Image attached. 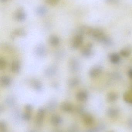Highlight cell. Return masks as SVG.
Segmentation results:
<instances>
[{
	"mask_svg": "<svg viewBox=\"0 0 132 132\" xmlns=\"http://www.w3.org/2000/svg\"><path fill=\"white\" fill-rule=\"evenodd\" d=\"M26 15L22 8H19L14 14V18L16 21L22 22L25 20Z\"/></svg>",
	"mask_w": 132,
	"mask_h": 132,
	"instance_id": "2",
	"label": "cell"
},
{
	"mask_svg": "<svg viewBox=\"0 0 132 132\" xmlns=\"http://www.w3.org/2000/svg\"><path fill=\"white\" fill-rule=\"evenodd\" d=\"M49 40L50 44L53 46H57L59 43V39L56 36L52 35L50 36Z\"/></svg>",
	"mask_w": 132,
	"mask_h": 132,
	"instance_id": "16",
	"label": "cell"
},
{
	"mask_svg": "<svg viewBox=\"0 0 132 132\" xmlns=\"http://www.w3.org/2000/svg\"><path fill=\"white\" fill-rule=\"evenodd\" d=\"M56 132H62L60 131H56Z\"/></svg>",
	"mask_w": 132,
	"mask_h": 132,
	"instance_id": "30",
	"label": "cell"
},
{
	"mask_svg": "<svg viewBox=\"0 0 132 132\" xmlns=\"http://www.w3.org/2000/svg\"><path fill=\"white\" fill-rule=\"evenodd\" d=\"M119 111L117 109L115 108H111L108 109L107 115L111 118H114L118 115Z\"/></svg>",
	"mask_w": 132,
	"mask_h": 132,
	"instance_id": "8",
	"label": "cell"
},
{
	"mask_svg": "<svg viewBox=\"0 0 132 132\" xmlns=\"http://www.w3.org/2000/svg\"><path fill=\"white\" fill-rule=\"evenodd\" d=\"M83 121L87 125H91L94 123V118L90 114H84L83 115Z\"/></svg>",
	"mask_w": 132,
	"mask_h": 132,
	"instance_id": "6",
	"label": "cell"
},
{
	"mask_svg": "<svg viewBox=\"0 0 132 132\" xmlns=\"http://www.w3.org/2000/svg\"><path fill=\"white\" fill-rule=\"evenodd\" d=\"M12 71L13 72H17L20 69V65L18 61H14L12 63L11 67Z\"/></svg>",
	"mask_w": 132,
	"mask_h": 132,
	"instance_id": "17",
	"label": "cell"
},
{
	"mask_svg": "<svg viewBox=\"0 0 132 132\" xmlns=\"http://www.w3.org/2000/svg\"><path fill=\"white\" fill-rule=\"evenodd\" d=\"M25 109L27 111L29 112H31L32 110V107L31 105H28L26 106Z\"/></svg>",
	"mask_w": 132,
	"mask_h": 132,
	"instance_id": "25",
	"label": "cell"
},
{
	"mask_svg": "<svg viewBox=\"0 0 132 132\" xmlns=\"http://www.w3.org/2000/svg\"><path fill=\"white\" fill-rule=\"evenodd\" d=\"M129 75V77L132 79V69H131V70L129 71L128 73Z\"/></svg>",
	"mask_w": 132,
	"mask_h": 132,
	"instance_id": "28",
	"label": "cell"
},
{
	"mask_svg": "<svg viewBox=\"0 0 132 132\" xmlns=\"http://www.w3.org/2000/svg\"><path fill=\"white\" fill-rule=\"evenodd\" d=\"M32 132V131H31V132Z\"/></svg>",
	"mask_w": 132,
	"mask_h": 132,
	"instance_id": "32",
	"label": "cell"
},
{
	"mask_svg": "<svg viewBox=\"0 0 132 132\" xmlns=\"http://www.w3.org/2000/svg\"><path fill=\"white\" fill-rule=\"evenodd\" d=\"M118 97V95L116 93L114 92H110L107 96V100L108 102H114L117 100Z\"/></svg>",
	"mask_w": 132,
	"mask_h": 132,
	"instance_id": "15",
	"label": "cell"
},
{
	"mask_svg": "<svg viewBox=\"0 0 132 132\" xmlns=\"http://www.w3.org/2000/svg\"><path fill=\"white\" fill-rule=\"evenodd\" d=\"M124 98L126 102L132 103V90L128 91L125 93Z\"/></svg>",
	"mask_w": 132,
	"mask_h": 132,
	"instance_id": "12",
	"label": "cell"
},
{
	"mask_svg": "<svg viewBox=\"0 0 132 132\" xmlns=\"http://www.w3.org/2000/svg\"><path fill=\"white\" fill-rule=\"evenodd\" d=\"M47 9L43 6L38 7L36 10V14L39 16H42L45 15L47 13Z\"/></svg>",
	"mask_w": 132,
	"mask_h": 132,
	"instance_id": "11",
	"label": "cell"
},
{
	"mask_svg": "<svg viewBox=\"0 0 132 132\" xmlns=\"http://www.w3.org/2000/svg\"><path fill=\"white\" fill-rule=\"evenodd\" d=\"M113 132V131H111V132Z\"/></svg>",
	"mask_w": 132,
	"mask_h": 132,
	"instance_id": "31",
	"label": "cell"
},
{
	"mask_svg": "<svg viewBox=\"0 0 132 132\" xmlns=\"http://www.w3.org/2000/svg\"><path fill=\"white\" fill-rule=\"evenodd\" d=\"M1 1L4 2H5V1H7V0H1Z\"/></svg>",
	"mask_w": 132,
	"mask_h": 132,
	"instance_id": "29",
	"label": "cell"
},
{
	"mask_svg": "<svg viewBox=\"0 0 132 132\" xmlns=\"http://www.w3.org/2000/svg\"><path fill=\"white\" fill-rule=\"evenodd\" d=\"M61 109L65 112H70L73 110V107L71 103L69 102H64L61 106Z\"/></svg>",
	"mask_w": 132,
	"mask_h": 132,
	"instance_id": "7",
	"label": "cell"
},
{
	"mask_svg": "<svg viewBox=\"0 0 132 132\" xmlns=\"http://www.w3.org/2000/svg\"><path fill=\"white\" fill-rule=\"evenodd\" d=\"M45 111L43 109L41 108L39 109L36 120V122L38 125H40L42 123L45 116Z\"/></svg>",
	"mask_w": 132,
	"mask_h": 132,
	"instance_id": "3",
	"label": "cell"
},
{
	"mask_svg": "<svg viewBox=\"0 0 132 132\" xmlns=\"http://www.w3.org/2000/svg\"><path fill=\"white\" fill-rule=\"evenodd\" d=\"M110 61L112 63L114 64L118 63L120 61V58L119 55L117 53H112L110 56Z\"/></svg>",
	"mask_w": 132,
	"mask_h": 132,
	"instance_id": "14",
	"label": "cell"
},
{
	"mask_svg": "<svg viewBox=\"0 0 132 132\" xmlns=\"http://www.w3.org/2000/svg\"><path fill=\"white\" fill-rule=\"evenodd\" d=\"M77 81L76 80H73L71 81V85L72 86H75V85H76L77 84Z\"/></svg>",
	"mask_w": 132,
	"mask_h": 132,
	"instance_id": "26",
	"label": "cell"
},
{
	"mask_svg": "<svg viewBox=\"0 0 132 132\" xmlns=\"http://www.w3.org/2000/svg\"><path fill=\"white\" fill-rule=\"evenodd\" d=\"M60 0H45L46 2L49 5L54 6L59 3Z\"/></svg>",
	"mask_w": 132,
	"mask_h": 132,
	"instance_id": "22",
	"label": "cell"
},
{
	"mask_svg": "<svg viewBox=\"0 0 132 132\" xmlns=\"http://www.w3.org/2000/svg\"><path fill=\"white\" fill-rule=\"evenodd\" d=\"M102 72V68L100 67H95L93 68L90 71V75L91 77H98Z\"/></svg>",
	"mask_w": 132,
	"mask_h": 132,
	"instance_id": "5",
	"label": "cell"
},
{
	"mask_svg": "<svg viewBox=\"0 0 132 132\" xmlns=\"http://www.w3.org/2000/svg\"><path fill=\"white\" fill-rule=\"evenodd\" d=\"M89 35H91L92 36L98 41L106 42L107 38L104 33L101 30L98 29L90 28Z\"/></svg>",
	"mask_w": 132,
	"mask_h": 132,
	"instance_id": "1",
	"label": "cell"
},
{
	"mask_svg": "<svg viewBox=\"0 0 132 132\" xmlns=\"http://www.w3.org/2000/svg\"><path fill=\"white\" fill-rule=\"evenodd\" d=\"M7 65V62L4 59L1 58L0 59V68L1 69H4Z\"/></svg>",
	"mask_w": 132,
	"mask_h": 132,
	"instance_id": "23",
	"label": "cell"
},
{
	"mask_svg": "<svg viewBox=\"0 0 132 132\" xmlns=\"http://www.w3.org/2000/svg\"><path fill=\"white\" fill-rule=\"evenodd\" d=\"M7 126L6 123L4 121L1 122L0 123V131L1 132H6Z\"/></svg>",
	"mask_w": 132,
	"mask_h": 132,
	"instance_id": "21",
	"label": "cell"
},
{
	"mask_svg": "<svg viewBox=\"0 0 132 132\" xmlns=\"http://www.w3.org/2000/svg\"><path fill=\"white\" fill-rule=\"evenodd\" d=\"M128 124L129 126L132 129V118L130 119L129 120Z\"/></svg>",
	"mask_w": 132,
	"mask_h": 132,
	"instance_id": "27",
	"label": "cell"
},
{
	"mask_svg": "<svg viewBox=\"0 0 132 132\" xmlns=\"http://www.w3.org/2000/svg\"><path fill=\"white\" fill-rule=\"evenodd\" d=\"M131 52L130 50L128 48H125L121 50L120 54L124 57H127L131 54Z\"/></svg>",
	"mask_w": 132,
	"mask_h": 132,
	"instance_id": "20",
	"label": "cell"
},
{
	"mask_svg": "<svg viewBox=\"0 0 132 132\" xmlns=\"http://www.w3.org/2000/svg\"><path fill=\"white\" fill-rule=\"evenodd\" d=\"M92 44L89 43L83 49L82 53L85 56H89L92 53Z\"/></svg>",
	"mask_w": 132,
	"mask_h": 132,
	"instance_id": "10",
	"label": "cell"
},
{
	"mask_svg": "<svg viewBox=\"0 0 132 132\" xmlns=\"http://www.w3.org/2000/svg\"><path fill=\"white\" fill-rule=\"evenodd\" d=\"M87 94L84 91L80 92L77 95V98L80 101H84L87 100Z\"/></svg>",
	"mask_w": 132,
	"mask_h": 132,
	"instance_id": "13",
	"label": "cell"
},
{
	"mask_svg": "<svg viewBox=\"0 0 132 132\" xmlns=\"http://www.w3.org/2000/svg\"><path fill=\"white\" fill-rule=\"evenodd\" d=\"M11 80L10 78L7 76H3L1 79V83L4 86L9 85L11 83Z\"/></svg>",
	"mask_w": 132,
	"mask_h": 132,
	"instance_id": "19",
	"label": "cell"
},
{
	"mask_svg": "<svg viewBox=\"0 0 132 132\" xmlns=\"http://www.w3.org/2000/svg\"><path fill=\"white\" fill-rule=\"evenodd\" d=\"M105 126L103 125H100L97 127L92 128L87 130L86 132H101L104 129Z\"/></svg>",
	"mask_w": 132,
	"mask_h": 132,
	"instance_id": "18",
	"label": "cell"
},
{
	"mask_svg": "<svg viewBox=\"0 0 132 132\" xmlns=\"http://www.w3.org/2000/svg\"><path fill=\"white\" fill-rule=\"evenodd\" d=\"M50 121L53 125L57 126L62 123V119L60 116L57 115H55L51 117Z\"/></svg>",
	"mask_w": 132,
	"mask_h": 132,
	"instance_id": "9",
	"label": "cell"
},
{
	"mask_svg": "<svg viewBox=\"0 0 132 132\" xmlns=\"http://www.w3.org/2000/svg\"><path fill=\"white\" fill-rule=\"evenodd\" d=\"M22 118L25 121H29L31 118V115L29 113H25L22 116Z\"/></svg>",
	"mask_w": 132,
	"mask_h": 132,
	"instance_id": "24",
	"label": "cell"
},
{
	"mask_svg": "<svg viewBox=\"0 0 132 132\" xmlns=\"http://www.w3.org/2000/svg\"><path fill=\"white\" fill-rule=\"evenodd\" d=\"M83 36L81 35H77L75 36L73 42V47L74 48H77L80 47L83 43Z\"/></svg>",
	"mask_w": 132,
	"mask_h": 132,
	"instance_id": "4",
	"label": "cell"
}]
</instances>
